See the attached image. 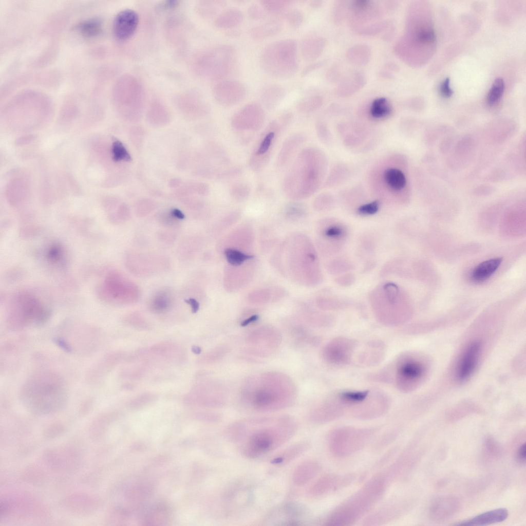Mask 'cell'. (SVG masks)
<instances>
[{"label":"cell","instance_id":"6da1fadb","mask_svg":"<svg viewBox=\"0 0 526 526\" xmlns=\"http://www.w3.org/2000/svg\"><path fill=\"white\" fill-rule=\"evenodd\" d=\"M297 428L292 417L282 416L240 420L230 425L226 433L245 456L255 459L286 443Z\"/></svg>","mask_w":526,"mask_h":526},{"label":"cell","instance_id":"7a4b0ae2","mask_svg":"<svg viewBox=\"0 0 526 526\" xmlns=\"http://www.w3.org/2000/svg\"><path fill=\"white\" fill-rule=\"evenodd\" d=\"M245 400L255 410L272 411L289 406L295 390L291 380L278 372H268L249 380L243 390Z\"/></svg>","mask_w":526,"mask_h":526},{"label":"cell","instance_id":"3957f363","mask_svg":"<svg viewBox=\"0 0 526 526\" xmlns=\"http://www.w3.org/2000/svg\"><path fill=\"white\" fill-rule=\"evenodd\" d=\"M389 479L386 473L372 476L352 496L328 515L326 524L350 525L366 514L385 493Z\"/></svg>","mask_w":526,"mask_h":526},{"label":"cell","instance_id":"277c9868","mask_svg":"<svg viewBox=\"0 0 526 526\" xmlns=\"http://www.w3.org/2000/svg\"><path fill=\"white\" fill-rule=\"evenodd\" d=\"M22 397L26 405L39 412H49L61 408L66 399L64 384L51 372L35 374L25 384Z\"/></svg>","mask_w":526,"mask_h":526},{"label":"cell","instance_id":"5b68a950","mask_svg":"<svg viewBox=\"0 0 526 526\" xmlns=\"http://www.w3.org/2000/svg\"><path fill=\"white\" fill-rule=\"evenodd\" d=\"M259 63L268 74L277 78H288L297 71L298 63L296 41L289 38L267 45L262 50Z\"/></svg>","mask_w":526,"mask_h":526},{"label":"cell","instance_id":"8992f818","mask_svg":"<svg viewBox=\"0 0 526 526\" xmlns=\"http://www.w3.org/2000/svg\"><path fill=\"white\" fill-rule=\"evenodd\" d=\"M378 430L377 428L340 427L329 433L328 445L334 456L348 457L363 449Z\"/></svg>","mask_w":526,"mask_h":526},{"label":"cell","instance_id":"52a82bcc","mask_svg":"<svg viewBox=\"0 0 526 526\" xmlns=\"http://www.w3.org/2000/svg\"><path fill=\"white\" fill-rule=\"evenodd\" d=\"M236 59V50L233 46L218 45L203 54L199 61V70L211 79L220 80L232 72Z\"/></svg>","mask_w":526,"mask_h":526},{"label":"cell","instance_id":"ba28073f","mask_svg":"<svg viewBox=\"0 0 526 526\" xmlns=\"http://www.w3.org/2000/svg\"><path fill=\"white\" fill-rule=\"evenodd\" d=\"M400 290L394 284L386 283L377 289L371 295V305L379 320L384 324L397 326L403 318L400 305Z\"/></svg>","mask_w":526,"mask_h":526},{"label":"cell","instance_id":"9c48e42d","mask_svg":"<svg viewBox=\"0 0 526 526\" xmlns=\"http://www.w3.org/2000/svg\"><path fill=\"white\" fill-rule=\"evenodd\" d=\"M427 370V364L420 356L412 354L400 356L395 365L396 387L404 392L414 390L422 382Z\"/></svg>","mask_w":526,"mask_h":526},{"label":"cell","instance_id":"30bf717a","mask_svg":"<svg viewBox=\"0 0 526 526\" xmlns=\"http://www.w3.org/2000/svg\"><path fill=\"white\" fill-rule=\"evenodd\" d=\"M213 94L218 104L224 106H231L245 99L247 95V88L245 85L239 81L225 80L215 85Z\"/></svg>","mask_w":526,"mask_h":526},{"label":"cell","instance_id":"8fae6325","mask_svg":"<svg viewBox=\"0 0 526 526\" xmlns=\"http://www.w3.org/2000/svg\"><path fill=\"white\" fill-rule=\"evenodd\" d=\"M356 476L353 474H325L308 488L307 495L311 498L321 496L335 490L344 487L353 482Z\"/></svg>","mask_w":526,"mask_h":526},{"label":"cell","instance_id":"7c38bea8","mask_svg":"<svg viewBox=\"0 0 526 526\" xmlns=\"http://www.w3.org/2000/svg\"><path fill=\"white\" fill-rule=\"evenodd\" d=\"M355 347L354 342L345 337H338L331 340L324 347V359L328 363L341 365L348 363Z\"/></svg>","mask_w":526,"mask_h":526},{"label":"cell","instance_id":"4fadbf2b","mask_svg":"<svg viewBox=\"0 0 526 526\" xmlns=\"http://www.w3.org/2000/svg\"><path fill=\"white\" fill-rule=\"evenodd\" d=\"M482 352V345L478 341L469 343L462 353L456 370V377L459 382L467 380L475 370Z\"/></svg>","mask_w":526,"mask_h":526},{"label":"cell","instance_id":"5bb4252c","mask_svg":"<svg viewBox=\"0 0 526 526\" xmlns=\"http://www.w3.org/2000/svg\"><path fill=\"white\" fill-rule=\"evenodd\" d=\"M219 388L214 384L205 383L196 386L183 398L190 404L208 406H219L224 403V399Z\"/></svg>","mask_w":526,"mask_h":526},{"label":"cell","instance_id":"9a60e30c","mask_svg":"<svg viewBox=\"0 0 526 526\" xmlns=\"http://www.w3.org/2000/svg\"><path fill=\"white\" fill-rule=\"evenodd\" d=\"M265 118L262 106L256 102L250 103L233 116L232 123L234 127L239 129H255L262 124Z\"/></svg>","mask_w":526,"mask_h":526},{"label":"cell","instance_id":"2e32d148","mask_svg":"<svg viewBox=\"0 0 526 526\" xmlns=\"http://www.w3.org/2000/svg\"><path fill=\"white\" fill-rule=\"evenodd\" d=\"M139 22V16L132 9H125L119 12L113 23V33L121 41L128 40L135 33Z\"/></svg>","mask_w":526,"mask_h":526},{"label":"cell","instance_id":"e0dca14e","mask_svg":"<svg viewBox=\"0 0 526 526\" xmlns=\"http://www.w3.org/2000/svg\"><path fill=\"white\" fill-rule=\"evenodd\" d=\"M368 396L355 408L353 414L356 418L363 420L372 419L387 411L389 403L385 396L377 394L374 398L371 396V398L368 399Z\"/></svg>","mask_w":526,"mask_h":526},{"label":"cell","instance_id":"ac0fdd59","mask_svg":"<svg viewBox=\"0 0 526 526\" xmlns=\"http://www.w3.org/2000/svg\"><path fill=\"white\" fill-rule=\"evenodd\" d=\"M344 405L337 398L330 400L314 409L310 419L314 423L323 424L340 417L344 411Z\"/></svg>","mask_w":526,"mask_h":526},{"label":"cell","instance_id":"d6986e66","mask_svg":"<svg viewBox=\"0 0 526 526\" xmlns=\"http://www.w3.org/2000/svg\"><path fill=\"white\" fill-rule=\"evenodd\" d=\"M280 340V334L275 329L266 327L258 329L250 334L248 342L252 349H272L279 345Z\"/></svg>","mask_w":526,"mask_h":526},{"label":"cell","instance_id":"ffe728a7","mask_svg":"<svg viewBox=\"0 0 526 526\" xmlns=\"http://www.w3.org/2000/svg\"><path fill=\"white\" fill-rule=\"evenodd\" d=\"M322 469L320 464L314 460H306L299 463L294 469L292 481L297 486H303L314 478Z\"/></svg>","mask_w":526,"mask_h":526},{"label":"cell","instance_id":"44dd1931","mask_svg":"<svg viewBox=\"0 0 526 526\" xmlns=\"http://www.w3.org/2000/svg\"><path fill=\"white\" fill-rule=\"evenodd\" d=\"M509 513L505 508L492 510L478 515L472 518L456 523L455 525H484L505 520Z\"/></svg>","mask_w":526,"mask_h":526},{"label":"cell","instance_id":"7402d4cb","mask_svg":"<svg viewBox=\"0 0 526 526\" xmlns=\"http://www.w3.org/2000/svg\"><path fill=\"white\" fill-rule=\"evenodd\" d=\"M310 447V443L307 441H299L289 446L283 451L275 456L270 461L271 464L281 466L300 456Z\"/></svg>","mask_w":526,"mask_h":526},{"label":"cell","instance_id":"603a6c76","mask_svg":"<svg viewBox=\"0 0 526 526\" xmlns=\"http://www.w3.org/2000/svg\"><path fill=\"white\" fill-rule=\"evenodd\" d=\"M286 94L283 87L278 84H271L262 88L260 93V98L265 107L272 109L283 100Z\"/></svg>","mask_w":526,"mask_h":526},{"label":"cell","instance_id":"cb8c5ba5","mask_svg":"<svg viewBox=\"0 0 526 526\" xmlns=\"http://www.w3.org/2000/svg\"><path fill=\"white\" fill-rule=\"evenodd\" d=\"M243 19V14L240 9L230 8L217 16L215 20V25L220 29H232L240 25Z\"/></svg>","mask_w":526,"mask_h":526},{"label":"cell","instance_id":"d4e9b609","mask_svg":"<svg viewBox=\"0 0 526 526\" xmlns=\"http://www.w3.org/2000/svg\"><path fill=\"white\" fill-rule=\"evenodd\" d=\"M282 23L278 20H271L252 27L249 34L255 40H264L273 36L282 29Z\"/></svg>","mask_w":526,"mask_h":526},{"label":"cell","instance_id":"484cf974","mask_svg":"<svg viewBox=\"0 0 526 526\" xmlns=\"http://www.w3.org/2000/svg\"><path fill=\"white\" fill-rule=\"evenodd\" d=\"M501 262L502 258L497 257L480 263L472 272V280L482 282L487 279L499 268Z\"/></svg>","mask_w":526,"mask_h":526},{"label":"cell","instance_id":"4316f807","mask_svg":"<svg viewBox=\"0 0 526 526\" xmlns=\"http://www.w3.org/2000/svg\"><path fill=\"white\" fill-rule=\"evenodd\" d=\"M277 514L284 515V520L286 525H299L303 517L306 514L305 509L300 505L294 503H288L281 507Z\"/></svg>","mask_w":526,"mask_h":526},{"label":"cell","instance_id":"83f0119b","mask_svg":"<svg viewBox=\"0 0 526 526\" xmlns=\"http://www.w3.org/2000/svg\"><path fill=\"white\" fill-rule=\"evenodd\" d=\"M323 45L324 41L320 37L312 36L304 39L300 44L303 57L307 60L315 59L321 52Z\"/></svg>","mask_w":526,"mask_h":526},{"label":"cell","instance_id":"f1b7e54d","mask_svg":"<svg viewBox=\"0 0 526 526\" xmlns=\"http://www.w3.org/2000/svg\"><path fill=\"white\" fill-rule=\"evenodd\" d=\"M323 235L327 238L331 247L336 250L340 249L342 242L347 235V230L343 226L338 223H331L323 230Z\"/></svg>","mask_w":526,"mask_h":526},{"label":"cell","instance_id":"f546056e","mask_svg":"<svg viewBox=\"0 0 526 526\" xmlns=\"http://www.w3.org/2000/svg\"><path fill=\"white\" fill-rule=\"evenodd\" d=\"M76 29L85 37H94L102 33V23L99 18H90L79 23L76 26Z\"/></svg>","mask_w":526,"mask_h":526},{"label":"cell","instance_id":"4dcf8cb0","mask_svg":"<svg viewBox=\"0 0 526 526\" xmlns=\"http://www.w3.org/2000/svg\"><path fill=\"white\" fill-rule=\"evenodd\" d=\"M384 178L387 185L395 191H400L406 185V179L404 174L399 169L391 168L387 170Z\"/></svg>","mask_w":526,"mask_h":526},{"label":"cell","instance_id":"1f68e13d","mask_svg":"<svg viewBox=\"0 0 526 526\" xmlns=\"http://www.w3.org/2000/svg\"><path fill=\"white\" fill-rule=\"evenodd\" d=\"M391 110V106L388 100L385 98H379L372 102L370 114L373 118L382 119L389 116Z\"/></svg>","mask_w":526,"mask_h":526},{"label":"cell","instance_id":"d6a6232c","mask_svg":"<svg viewBox=\"0 0 526 526\" xmlns=\"http://www.w3.org/2000/svg\"><path fill=\"white\" fill-rule=\"evenodd\" d=\"M260 2L266 12L275 14L285 12L292 3L287 0H261Z\"/></svg>","mask_w":526,"mask_h":526},{"label":"cell","instance_id":"836d02e7","mask_svg":"<svg viewBox=\"0 0 526 526\" xmlns=\"http://www.w3.org/2000/svg\"><path fill=\"white\" fill-rule=\"evenodd\" d=\"M504 90V82L502 78H497L493 83L486 97L489 105L497 103L501 99Z\"/></svg>","mask_w":526,"mask_h":526},{"label":"cell","instance_id":"e575fe53","mask_svg":"<svg viewBox=\"0 0 526 526\" xmlns=\"http://www.w3.org/2000/svg\"><path fill=\"white\" fill-rule=\"evenodd\" d=\"M224 254L229 263L234 266H239L246 260L254 257L253 255H247L240 251L231 248L227 249L224 251Z\"/></svg>","mask_w":526,"mask_h":526},{"label":"cell","instance_id":"d590c367","mask_svg":"<svg viewBox=\"0 0 526 526\" xmlns=\"http://www.w3.org/2000/svg\"><path fill=\"white\" fill-rule=\"evenodd\" d=\"M299 138L298 136L291 137L284 143L278 158L279 164L285 163L291 156V153L292 154L295 148L298 146Z\"/></svg>","mask_w":526,"mask_h":526},{"label":"cell","instance_id":"8d00e7d4","mask_svg":"<svg viewBox=\"0 0 526 526\" xmlns=\"http://www.w3.org/2000/svg\"><path fill=\"white\" fill-rule=\"evenodd\" d=\"M320 96L306 95L301 98L297 104V108L302 112H307L315 108L320 102Z\"/></svg>","mask_w":526,"mask_h":526},{"label":"cell","instance_id":"74e56055","mask_svg":"<svg viewBox=\"0 0 526 526\" xmlns=\"http://www.w3.org/2000/svg\"><path fill=\"white\" fill-rule=\"evenodd\" d=\"M284 16L288 24L293 28L299 27L304 21L303 13L297 8L288 9L284 13Z\"/></svg>","mask_w":526,"mask_h":526},{"label":"cell","instance_id":"f35d334b","mask_svg":"<svg viewBox=\"0 0 526 526\" xmlns=\"http://www.w3.org/2000/svg\"><path fill=\"white\" fill-rule=\"evenodd\" d=\"M227 352L226 347L219 346L203 354L199 359L201 363L207 364L215 362L224 356Z\"/></svg>","mask_w":526,"mask_h":526},{"label":"cell","instance_id":"ab89813d","mask_svg":"<svg viewBox=\"0 0 526 526\" xmlns=\"http://www.w3.org/2000/svg\"><path fill=\"white\" fill-rule=\"evenodd\" d=\"M112 158L115 161H129L130 157L125 147L120 141H115L112 148Z\"/></svg>","mask_w":526,"mask_h":526},{"label":"cell","instance_id":"60d3db41","mask_svg":"<svg viewBox=\"0 0 526 526\" xmlns=\"http://www.w3.org/2000/svg\"><path fill=\"white\" fill-rule=\"evenodd\" d=\"M417 41L423 44H430L435 42L436 36L433 29L429 27H423L416 34Z\"/></svg>","mask_w":526,"mask_h":526},{"label":"cell","instance_id":"b9f144b4","mask_svg":"<svg viewBox=\"0 0 526 526\" xmlns=\"http://www.w3.org/2000/svg\"><path fill=\"white\" fill-rule=\"evenodd\" d=\"M274 136V132L271 131L263 138V139L259 144V147L255 153L256 157L258 156L260 157L261 156L267 154V152L270 148Z\"/></svg>","mask_w":526,"mask_h":526},{"label":"cell","instance_id":"7bdbcfd3","mask_svg":"<svg viewBox=\"0 0 526 526\" xmlns=\"http://www.w3.org/2000/svg\"><path fill=\"white\" fill-rule=\"evenodd\" d=\"M156 398L155 394L152 392H144L133 398L129 402V405L139 406L151 403Z\"/></svg>","mask_w":526,"mask_h":526},{"label":"cell","instance_id":"ee69618b","mask_svg":"<svg viewBox=\"0 0 526 526\" xmlns=\"http://www.w3.org/2000/svg\"><path fill=\"white\" fill-rule=\"evenodd\" d=\"M380 203L378 200L363 204L357 210L358 213L362 215H371L377 213L379 211Z\"/></svg>","mask_w":526,"mask_h":526},{"label":"cell","instance_id":"f6af8a7d","mask_svg":"<svg viewBox=\"0 0 526 526\" xmlns=\"http://www.w3.org/2000/svg\"><path fill=\"white\" fill-rule=\"evenodd\" d=\"M248 16L253 20H260L264 18L266 15V11L261 7L256 4H252L249 5L247 9Z\"/></svg>","mask_w":526,"mask_h":526},{"label":"cell","instance_id":"bcb514c9","mask_svg":"<svg viewBox=\"0 0 526 526\" xmlns=\"http://www.w3.org/2000/svg\"><path fill=\"white\" fill-rule=\"evenodd\" d=\"M249 193L250 189L245 184H236L233 187L231 190L232 196L237 200H239V199L242 200L247 197Z\"/></svg>","mask_w":526,"mask_h":526},{"label":"cell","instance_id":"7dc6e473","mask_svg":"<svg viewBox=\"0 0 526 526\" xmlns=\"http://www.w3.org/2000/svg\"><path fill=\"white\" fill-rule=\"evenodd\" d=\"M398 429H393L390 431L386 433L377 442L378 448H380L382 447H385L388 444H389L392 440H394L398 435H399Z\"/></svg>","mask_w":526,"mask_h":526},{"label":"cell","instance_id":"c3c4849f","mask_svg":"<svg viewBox=\"0 0 526 526\" xmlns=\"http://www.w3.org/2000/svg\"><path fill=\"white\" fill-rule=\"evenodd\" d=\"M449 79L446 78L441 84L440 91L441 95L445 98H449L453 95V90L450 87Z\"/></svg>","mask_w":526,"mask_h":526},{"label":"cell","instance_id":"681fc988","mask_svg":"<svg viewBox=\"0 0 526 526\" xmlns=\"http://www.w3.org/2000/svg\"><path fill=\"white\" fill-rule=\"evenodd\" d=\"M177 1H165L160 6V8L164 10H170L176 8L178 5Z\"/></svg>","mask_w":526,"mask_h":526},{"label":"cell","instance_id":"f907efd6","mask_svg":"<svg viewBox=\"0 0 526 526\" xmlns=\"http://www.w3.org/2000/svg\"><path fill=\"white\" fill-rule=\"evenodd\" d=\"M525 443H524L518 448L517 451V457L521 461H525Z\"/></svg>","mask_w":526,"mask_h":526},{"label":"cell","instance_id":"816d5d0a","mask_svg":"<svg viewBox=\"0 0 526 526\" xmlns=\"http://www.w3.org/2000/svg\"><path fill=\"white\" fill-rule=\"evenodd\" d=\"M184 301L191 305L193 312L195 313L199 309V303L196 299L190 298L189 299H185Z\"/></svg>","mask_w":526,"mask_h":526},{"label":"cell","instance_id":"f5cc1de1","mask_svg":"<svg viewBox=\"0 0 526 526\" xmlns=\"http://www.w3.org/2000/svg\"><path fill=\"white\" fill-rule=\"evenodd\" d=\"M258 316L257 315H252L251 316H250L248 318H247L246 320H245L242 323L241 325L243 326H246V325H248L249 324H250V323L253 322L254 321H255L256 320H257L258 319Z\"/></svg>","mask_w":526,"mask_h":526},{"label":"cell","instance_id":"db71d44e","mask_svg":"<svg viewBox=\"0 0 526 526\" xmlns=\"http://www.w3.org/2000/svg\"><path fill=\"white\" fill-rule=\"evenodd\" d=\"M172 214L174 217L178 219H182L184 218V214L180 210L176 209L172 210Z\"/></svg>","mask_w":526,"mask_h":526},{"label":"cell","instance_id":"11a10c76","mask_svg":"<svg viewBox=\"0 0 526 526\" xmlns=\"http://www.w3.org/2000/svg\"><path fill=\"white\" fill-rule=\"evenodd\" d=\"M321 4L320 1H312L310 3V5L313 8H316L319 7Z\"/></svg>","mask_w":526,"mask_h":526}]
</instances>
